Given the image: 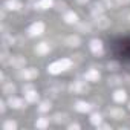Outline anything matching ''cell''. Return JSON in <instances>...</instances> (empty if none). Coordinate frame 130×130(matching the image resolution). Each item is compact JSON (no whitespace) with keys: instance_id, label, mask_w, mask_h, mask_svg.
<instances>
[{"instance_id":"cell-1","label":"cell","mask_w":130,"mask_h":130,"mask_svg":"<svg viewBox=\"0 0 130 130\" xmlns=\"http://www.w3.org/2000/svg\"><path fill=\"white\" fill-rule=\"evenodd\" d=\"M72 66V61L69 58H61L58 61H54L52 64L47 66V72L52 74V75H57V74H61L63 71H66Z\"/></svg>"},{"instance_id":"cell-2","label":"cell","mask_w":130,"mask_h":130,"mask_svg":"<svg viewBox=\"0 0 130 130\" xmlns=\"http://www.w3.org/2000/svg\"><path fill=\"white\" fill-rule=\"evenodd\" d=\"M28 32H29V35H31V37L41 35V34L44 32V23H41V22H35V23H32V25L29 26Z\"/></svg>"},{"instance_id":"cell-3","label":"cell","mask_w":130,"mask_h":130,"mask_svg":"<svg viewBox=\"0 0 130 130\" xmlns=\"http://www.w3.org/2000/svg\"><path fill=\"white\" fill-rule=\"evenodd\" d=\"M69 89H71L72 93H84V92L87 90V86H86L83 81H74V83L69 86Z\"/></svg>"},{"instance_id":"cell-4","label":"cell","mask_w":130,"mask_h":130,"mask_svg":"<svg viewBox=\"0 0 130 130\" xmlns=\"http://www.w3.org/2000/svg\"><path fill=\"white\" fill-rule=\"evenodd\" d=\"M89 46H90V51H92L95 55H101V54H103V51H104V47H103V41H101V40H98V38L92 40Z\"/></svg>"},{"instance_id":"cell-5","label":"cell","mask_w":130,"mask_h":130,"mask_svg":"<svg viewBox=\"0 0 130 130\" xmlns=\"http://www.w3.org/2000/svg\"><path fill=\"white\" fill-rule=\"evenodd\" d=\"M20 77L23 78V80H34V78H37L38 77V71L37 69H34V68H29V69H25V71H22L20 72Z\"/></svg>"},{"instance_id":"cell-6","label":"cell","mask_w":130,"mask_h":130,"mask_svg":"<svg viewBox=\"0 0 130 130\" xmlns=\"http://www.w3.org/2000/svg\"><path fill=\"white\" fill-rule=\"evenodd\" d=\"M8 104L12 109H23V107H26V103L22 98H15V96H11L9 101H8Z\"/></svg>"},{"instance_id":"cell-7","label":"cell","mask_w":130,"mask_h":130,"mask_svg":"<svg viewBox=\"0 0 130 130\" xmlns=\"http://www.w3.org/2000/svg\"><path fill=\"white\" fill-rule=\"evenodd\" d=\"M95 25L100 28V29H106L110 26V20L104 15H100V17H95Z\"/></svg>"},{"instance_id":"cell-8","label":"cell","mask_w":130,"mask_h":130,"mask_svg":"<svg viewBox=\"0 0 130 130\" xmlns=\"http://www.w3.org/2000/svg\"><path fill=\"white\" fill-rule=\"evenodd\" d=\"M14 68H17V69H20V68H25V63H26V60H25V57H22V55H15V57H12L11 58V61H9Z\"/></svg>"},{"instance_id":"cell-9","label":"cell","mask_w":130,"mask_h":130,"mask_svg":"<svg viewBox=\"0 0 130 130\" xmlns=\"http://www.w3.org/2000/svg\"><path fill=\"white\" fill-rule=\"evenodd\" d=\"M84 78H86L87 81L95 83V81H98V80H100V72H98L96 69H89V71L84 74Z\"/></svg>"},{"instance_id":"cell-10","label":"cell","mask_w":130,"mask_h":130,"mask_svg":"<svg viewBox=\"0 0 130 130\" xmlns=\"http://www.w3.org/2000/svg\"><path fill=\"white\" fill-rule=\"evenodd\" d=\"M75 110H77V112H81V113H87V112H90V110H92V106H90L89 103L78 101V103L75 104Z\"/></svg>"},{"instance_id":"cell-11","label":"cell","mask_w":130,"mask_h":130,"mask_svg":"<svg viewBox=\"0 0 130 130\" xmlns=\"http://www.w3.org/2000/svg\"><path fill=\"white\" fill-rule=\"evenodd\" d=\"M5 8L8 11H19L22 8V3L19 2V0H8V2L5 3Z\"/></svg>"},{"instance_id":"cell-12","label":"cell","mask_w":130,"mask_h":130,"mask_svg":"<svg viewBox=\"0 0 130 130\" xmlns=\"http://www.w3.org/2000/svg\"><path fill=\"white\" fill-rule=\"evenodd\" d=\"M66 44L71 46V47H78V46L81 44V40H80L78 35H69V37L66 38Z\"/></svg>"},{"instance_id":"cell-13","label":"cell","mask_w":130,"mask_h":130,"mask_svg":"<svg viewBox=\"0 0 130 130\" xmlns=\"http://www.w3.org/2000/svg\"><path fill=\"white\" fill-rule=\"evenodd\" d=\"M49 51H51V47H49L47 43H38L35 46V52L40 54V55H46V54H49Z\"/></svg>"},{"instance_id":"cell-14","label":"cell","mask_w":130,"mask_h":130,"mask_svg":"<svg viewBox=\"0 0 130 130\" xmlns=\"http://www.w3.org/2000/svg\"><path fill=\"white\" fill-rule=\"evenodd\" d=\"M25 98L28 103H37L38 101V93L35 90H26L25 92Z\"/></svg>"},{"instance_id":"cell-15","label":"cell","mask_w":130,"mask_h":130,"mask_svg":"<svg viewBox=\"0 0 130 130\" xmlns=\"http://www.w3.org/2000/svg\"><path fill=\"white\" fill-rule=\"evenodd\" d=\"M64 22H66V23H71V25H74V23H77V22H78V15H77L74 11H69V12L64 14Z\"/></svg>"},{"instance_id":"cell-16","label":"cell","mask_w":130,"mask_h":130,"mask_svg":"<svg viewBox=\"0 0 130 130\" xmlns=\"http://www.w3.org/2000/svg\"><path fill=\"white\" fill-rule=\"evenodd\" d=\"M54 6V0H40L38 3H35V8L38 9H49Z\"/></svg>"},{"instance_id":"cell-17","label":"cell","mask_w":130,"mask_h":130,"mask_svg":"<svg viewBox=\"0 0 130 130\" xmlns=\"http://www.w3.org/2000/svg\"><path fill=\"white\" fill-rule=\"evenodd\" d=\"M109 113H110V116L115 118V119H122V118L125 116V112H124L122 109H110Z\"/></svg>"},{"instance_id":"cell-18","label":"cell","mask_w":130,"mask_h":130,"mask_svg":"<svg viewBox=\"0 0 130 130\" xmlns=\"http://www.w3.org/2000/svg\"><path fill=\"white\" fill-rule=\"evenodd\" d=\"M113 100H115L116 103H124V101L127 100V93H125V90H116V92L113 93Z\"/></svg>"},{"instance_id":"cell-19","label":"cell","mask_w":130,"mask_h":130,"mask_svg":"<svg viewBox=\"0 0 130 130\" xmlns=\"http://www.w3.org/2000/svg\"><path fill=\"white\" fill-rule=\"evenodd\" d=\"M103 11H104V6H103L101 3L93 5V6H92V9H90V12H92V15H93V17H100V15H103Z\"/></svg>"},{"instance_id":"cell-20","label":"cell","mask_w":130,"mask_h":130,"mask_svg":"<svg viewBox=\"0 0 130 130\" xmlns=\"http://www.w3.org/2000/svg\"><path fill=\"white\" fill-rule=\"evenodd\" d=\"M14 92H15V86H14L12 83H6V84L3 86V93H5V95L11 96Z\"/></svg>"},{"instance_id":"cell-21","label":"cell","mask_w":130,"mask_h":130,"mask_svg":"<svg viewBox=\"0 0 130 130\" xmlns=\"http://www.w3.org/2000/svg\"><path fill=\"white\" fill-rule=\"evenodd\" d=\"M47 125H49V121H47L46 118H38V119L35 121V127L40 128V130H44Z\"/></svg>"},{"instance_id":"cell-22","label":"cell","mask_w":130,"mask_h":130,"mask_svg":"<svg viewBox=\"0 0 130 130\" xmlns=\"http://www.w3.org/2000/svg\"><path fill=\"white\" fill-rule=\"evenodd\" d=\"M77 29H78V32L89 34V32H90V25H89V23H78V25H77Z\"/></svg>"},{"instance_id":"cell-23","label":"cell","mask_w":130,"mask_h":130,"mask_svg":"<svg viewBox=\"0 0 130 130\" xmlns=\"http://www.w3.org/2000/svg\"><path fill=\"white\" fill-rule=\"evenodd\" d=\"M101 121H103V116L100 115V113H92V116H90V122L93 124V125H100L101 124Z\"/></svg>"},{"instance_id":"cell-24","label":"cell","mask_w":130,"mask_h":130,"mask_svg":"<svg viewBox=\"0 0 130 130\" xmlns=\"http://www.w3.org/2000/svg\"><path fill=\"white\" fill-rule=\"evenodd\" d=\"M15 128H17V122H15V121H12V119L5 121V124H3V130H15Z\"/></svg>"},{"instance_id":"cell-25","label":"cell","mask_w":130,"mask_h":130,"mask_svg":"<svg viewBox=\"0 0 130 130\" xmlns=\"http://www.w3.org/2000/svg\"><path fill=\"white\" fill-rule=\"evenodd\" d=\"M107 83H109V86H116V84H121L122 83V78L121 77H110L107 80Z\"/></svg>"},{"instance_id":"cell-26","label":"cell","mask_w":130,"mask_h":130,"mask_svg":"<svg viewBox=\"0 0 130 130\" xmlns=\"http://www.w3.org/2000/svg\"><path fill=\"white\" fill-rule=\"evenodd\" d=\"M68 119V115H64V113H57L55 116H54V121L57 122V124H61V122H64Z\"/></svg>"},{"instance_id":"cell-27","label":"cell","mask_w":130,"mask_h":130,"mask_svg":"<svg viewBox=\"0 0 130 130\" xmlns=\"http://www.w3.org/2000/svg\"><path fill=\"white\" fill-rule=\"evenodd\" d=\"M2 43H3V46H5V47H6V46H11V44H14V38L5 34V35H3V38H2Z\"/></svg>"},{"instance_id":"cell-28","label":"cell","mask_w":130,"mask_h":130,"mask_svg":"<svg viewBox=\"0 0 130 130\" xmlns=\"http://www.w3.org/2000/svg\"><path fill=\"white\" fill-rule=\"evenodd\" d=\"M101 5H103L104 8H113V6L118 5V2H116V0H103Z\"/></svg>"},{"instance_id":"cell-29","label":"cell","mask_w":130,"mask_h":130,"mask_svg":"<svg viewBox=\"0 0 130 130\" xmlns=\"http://www.w3.org/2000/svg\"><path fill=\"white\" fill-rule=\"evenodd\" d=\"M51 107H52V106H51V103H49V101H43V103L38 106V112H47Z\"/></svg>"},{"instance_id":"cell-30","label":"cell","mask_w":130,"mask_h":130,"mask_svg":"<svg viewBox=\"0 0 130 130\" xmlns=\"http://www.w3.org/2000/svg\"><path fill=\"white\" fill-rule=\"evenodd\" d=\"M118 68H119V64H118L116 61H109V63H107V69H109V71H116Z\"/></svg>"},{"instance_id":"cell-31","label":"cell","mask_w":130,"mask_h":130,"mask_svg":"<svg viewBox=\"0 0 130 130\" xmlns=\"http://www.w3.org/2000/svg\"><path fill=\"white\" fill-rule=\"evenodd\" d=\"M64 8H66V3L64 2H58L57 3V11H64Z\"/></svg>"},{"instance_id":"cell-32","label":"cell","mask_w":130,"mask_h":130,"mask_svg":"<svg viewBox=\"0 0 130 130\" xmlns=\"http://www.w3.org/2000/svg\"><path fill=\"white\" fill-rule=\"evenodd\" d=\"M81 127H80V124H71L69 125V130H80Z\"/></svg>"},{"instance_id":"cell-33","label":"cell","mask_w":130,"mask_h":130,"mask_svg":"<svg viewBox=\"0 0 130 130\" xmlns=\"http://www.w3.org/2000/svg\"><path fill=\"white\" fill-rule=\"evenodd\" d=\"M8 57H9V55H8L6 52H3V54H2V63H8Z\"/></svg>"},{"instance_id":"cell-34","label":"cell","mask_w":130,"mask_h":130,"mask_svg":"<svg viewBox=\"0 0 130 130\" xmlns=\"http://www.w3.org/2000/svg\"><path fill=\"white\" fill-rule=\"evenodd\" d=\"M98 128H112V127H110L109 124H103V122H101V124L98 125Z\"/></svg>"},{"instance_id":"cell-35","label":"cell","mask_w":130,"mask_h":130,"mask_svg":"<svg viewBox=\"0 0 130 130\" xmlns=\"http://www.w3.org/2000/svg\"><path fill=\"white\" fill-rule=\"evenodd\" d=\"M116 2H118V5H127L130 0H116Z\"/></svg>"},{"instance_id":"cell-36","label":"cell","mask_w":130,"mask_h":130,"mask_svg":"<svg viewBox=\"0 0 130 130\" xmlns=\"http://www.w3.org/2000/svg\"><path fill=\"white\" fill-rule=\"evenodd\" d=\"M0 106H2V107H0V112L3 113V112L6 110V106H5V103H0Z\"/></svg>"},{"instance_id":"cell-37","label":"cell","mask_w":130,"mask_h":130,"mask_svg":"<svg viewBox=\"0 0 130 130\" xmlns=\"http://www.w3.org/2000/svg\"><path fill=\"white\" fill-rule=\"evenodd\" d=\"M77 2H78V3H81V5H86L89 0H77Z\"/></svg>"},{"instance_id":"cell-38","label":"cell","mask_w":130,"mask_h":130,"mask_svg":"<svg viewBox=\"0 0 130 130\" xmlns=\"http://www.w3.org/2000/svg\"><path fill=\"white\" fill-rule=\"evenodd\" d=\"M128 22H130V15H128Z\"/></svg>"},{"instance_id":"cell-39","label":"cell","mask_w":130,"mask_h":130,"mask_svg":"<svg viewBox=\"0 0 130 130\" xmlns=\"http://www.w3.org/2000/svg\"><path fill=\"white\" fill-rule=\"evenodd\" d=\"M128 107H130V106H128Z\"/></svg>"}]
</instances>
